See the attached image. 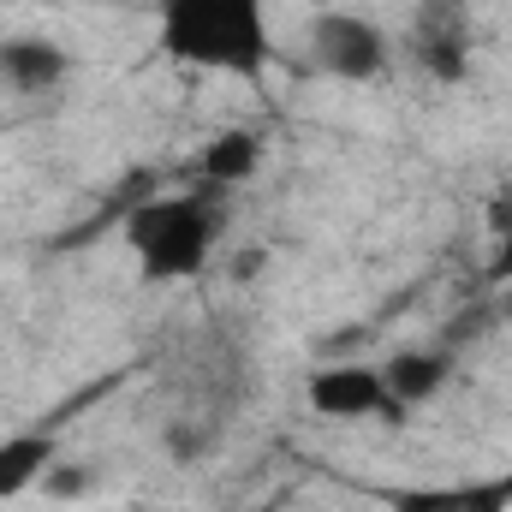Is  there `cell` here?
I'll list each match as a JSON object with an SVG mask.
<instances>
[{
  "label": "cell",
  "mask_w": 512,
  "mask_h": 512,
  "mask_svg": "<svg viewBox=\"0 0 512 512\" xmlns=\"http://www.w3.org/2000/svg\"><path fill=\"white\" fill-rule=\"evenodd\" d=\"M48 465H54V441L48 435H6L0 441V501H12L30 483H42Z\"/></svg>",
  "instance_id": "obj_10"
},
{
  "label": "cell",
  "mask_w": 512,
  "mask_h": 512,
  "mask_svg": "<svg viewBox=\"0 0 512 512\" xmlns=\"http://www.w3.org/2000/svg\"><path fill=\"white\" fill-rule=\"evenodd\" d=\"M495 280H512V209L501 215V251H495Z\"/></svg>",
  "instance_id": "obj_12"
},
{
  "label": "cell",
  "mask_w": 512,
  "mask_h": 512,
  "mask_svg": "<svg viewBox=\"0 0 512 512\" xmlns=\"http://www.w3.org/2000/svg\"><path fill=\"white\" fill-rule=\"evenodd\" d=\"M221 239V209L209 191H179V197H149L126 215V245L137 256L143 280H191Z\"/></svg>",
  "instance_id": "obj_2"
},
{
  "label": "cell",
  "mask_w": 512,
  "mask_h": 512,
  "mask_svg": "<svg viewBox=\"0 0 512 512\" xmlns=\"http://www.w3.org/2000/svg\"><path fill=\"white\" fill-rule=\"evenodd\" d=\"M161 54L197 72L256 78L274 60L262 0H161Z\"/></svg>",
  "instance_id": "obj_1"
},
{
  "label": "cell",
  "mask_w": 512,
  "mask_h": 512,
  "mask_svg": "<svg viewBox=\"0 0 512 512\" xmlns=\"http://www.w3.org/2000/svg\"><path fill=\"white\" fill-rule=\"evenodd\" d=\"M256 161H262V137L233 126V131H221V137H209V143L197 149V179H203L209 191H233V185L256 179Z\"/></svg>",
  "instance_id": "obj_6"
},
{
  "label": "cell",
  "mask_w": 512,
  "mask_h": 512,
  "mask_svg": "<svg viewBox=\"0 0 512 512\" xmlns=\"http://www.w3.org/2000/svg\"><path fill=\"white\" fill-rule=\"evenodd\" d=\"M310 411L328 417V423H364V417H382V423H405L411 411L387 393L382 370L370 364H328L310 376Z\"/></svg>",
  "instance_id": "obj_4"
},
{
  "label": "cell",
  "mask_w": 512,
  "mask_h": 512,
  "mask_svg": "<svg viewBox=\"0 0 512 512\" xmlns=\"http://www.w3.org/2000/svg\"><path fill=\"white\" fill-rule=\"evenodd\" d=\"M310 48H316V66L346 84H370L387 72V36L364 12H322L310 24Z\"/></svg>",
  "instance_id": "obj_3"
},
{
  "label": "cell",
  "mask_w": 512,
  "mask_h": 512,
  "mask_svg": "<svg viewBox=\"0 0 512 512\" xmlns=\"http://www.w3.org/2000/svg\"><path fill=\"white\" fill-rule=\"evenodd\" d=\"M417 54H423V66H429V78L459 84V78H465V66H471L465 24H459L453 12H423V24H417Z\"/></svg>",
  "instance_id": "obj_9"
},
{
  "label": "cell",
  "mask_w": 512,
  "mask_h": 512,
  "mask_svg": "<svg viewBox=\"0 0 512 512\" xmlns=\"http://www.w3.org/2000/svg\"><path fill=\"white\" fill-rule=\"evenodd\" d=\"M393 512H512V477L465 483V489H399L387 495Z\"/></svg>",
  "instance_id": "obj_8"
},
{
  "label": "cell",
  "mask_w": 512,
  "mask_h": 512,
  "mask_svg": "<svg viewBox=\"0 0 512 512\" xmlns=\"http://www.w3.org/2000/svg\"><path fill=\"white\" fill-rule=\"evenodd\" d=\"M84 489H90L84 465H48V495L54 501H84Z\"/></svg>",
  "instance_id": "obj_11"
},
{
  "label": "cell",
  "mask_w": 512,
  "mask_h": 512,
  "mask_svg": "<svg viewBox=\"0 0 512 512\" xmlns=\"http://www.w3.org/2000/svg\"><path fill=\"white\" fill-rule=\"evenodd\" d=\"M72 72V54L48 36H6L0 42V90L12 96H48Z\"/></svg>",
  "instance_id": "obj_5"
},
{
  "label": "cell",
  "mask_w": 512,
  "mask_h": 512,
  "mask_svg": "<svg viewBox=\"0 0 512 512\" xmlns=\"http://www.w3.org/2000/svg\"><path fill=\"white\" fill-rule=\"evenodd\" d=\"M507 316H512V298H507Z\"/></svg>",
  "instance_id": "obj_13"
},
{
  "label": "cell",
  "mask_w": 512,
  "mask_h": 512,
  "mask_svg": "<svg viewBox=\"0 0 512 512\" xmlns=\"http://www.w3.org/2000/svg\"><path fill=\"white\" fill-rule=\"evenodd\" d=\"M453 376V352H393L382 364V382L387 393L405 405V411H417V405H429L441 387Z\"/></svg>",
  "instance_id": "obj_7"
}]
</instances>
